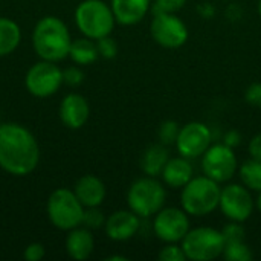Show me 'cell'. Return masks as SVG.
Here are the masks:
<instances>
[{
	"instance_id": "obj_1",
	"label": "cell",
	"mask_w": 261,
	"mask_h": 261,
	"mask_svg": "<svg viewBox=\"0 0 261 261\" xmlns=\"http://www.w3.org/2000/svg\"><path fill=\"white\" fill-rule=\"evenodd\" d=\"M40 162L34 133L21 124H0V168L11 176H28Z\"/></svg>"
},
{
	"instance_id": "obj_2",
	"label": "cell",
	"mask_w": 261,
	"mask_h": 261,
	"mask_svg": "<svg viewBox=\"0 0 261 261\" xmlns=\"http://www.w3.org/2000/svg\"><path fill=\"white\" fill-rule=\"evenodd\" d=\"M72 35L67 24L55 17L46 15L40 18L32 31V47L40 60L63 61L69 57Z\"/></svg>"
},
{
	"instance_id": "obj_3",
	"label": "cell",
	"mask_w": 261,
	"mask_h": 261,
	"mask_svg": "<svg viewBox=\"0 0 261 261\" xmlns=\"http://www.w3.org/2000/svg\"><path fill=\"white\" fill-rule=\"evenodd\" d=\"M116 18L112 6L102 0H83L75 9V24L80 32L92 40L112 34Z\"/></svg>"
},
{
	"instance_id": "obj_4",
	"label": "cell",
	"mask_w": 261,
	"mask_h": 261,
	"mask_svg": "<svg viewBox=\"0 0 261 261\" xmlns=\"http://www.w3.org/2000/svg\"><path fill=\"white\" fill-rule=\"evenodd\" d=\"M222 188L219 182L210 179L208 176L193 177L184 188L180 194L182 208L188 216L203 217L211 214L219 208Z\"/></svg>"
},
{
	"instance_id": "obj_5",
	"label": "cell",
	"mask_w": 261,
	"mask_h": 261,
	"mask_svg": "<svg viewBox=\"0 0 261 261\" xmlns=\"http://www.w3.org/2000/svg\"><path fill=\"white\" fill-rule=\"evenodd\" d=\"M165 199L167 193L164 185L151 176L135 180L127 193L128 208L141 219L156 216L164 208Z\"/></svg>"
},
{
	"instance_id": "obj_6",
	"label": "cell",
	"mask_w": 261,
	"mask_h": 261,
	"mask_svg": "<svg viewBox=\"0 0 261 261\" xmlns=\"http://www.w3.org/2000/svg\"><path fill=\"white\" fill-rule=\"evenodd\" d=\"M50 223L60 231H70L81 226L84 206L75 196L73 190L57 188L47 199L46 205Z\"/></svg>"
},
{
	"instance_id": "obj_7",
	"label": "cell",
	"mask_w": 261,
	"mask_h": 261,
	"mask_svg": "<svg viewBox=\"0 0 261 261\" xmlns=\"http://www.w3.org/2000/svg\"><path fill=\"white\" fill-rule=\"evenodd\" d=\"M182 249L188 260L210 261L222 257L225 249V237L222 231L214 228L190 229L182 240Z\"/></svg>"
},
{
	"instance_id": "obj_8",
	"label": "cell",
	"mask_w": 261,
	"mask_h": 261,
	"mask_svg": "<svg viewBox=\"0 0 261 261\" xmlns=\"http://www.w3.org/2000/svg\"><path fill=\"white\" fill-rule=\"evenodd\" d=\"M24 86L32 96L49 98L63 86V69L54 61L40 60L28 69Z\"/></svg>"
},
{
	"instance_id": "obj_9",
	"label": "cell",
	"mask_w": 261,
	"mask_h": 261,
	"mask_svg": "<svg viewBox=\"0 0 261 261\" xmlns=\"http://www.w3.org/2000/svg\"><path fill=\"white\" fill-rule=\"evenodd\" d=\"M153 40L167 49H177L184 46L188 40L187 24L173 12H158L154 14L150 26Z\"/></svg>"
},
{
	"instance_id": "obj_10",
	"label": "cell",
	"mask_w": 261,
	"mask_h": 261,
	"mask_svg": "<svg viewBox=\"0 0 261 261\" xmlns=\"http://www.w3.org/2000/svg\"><path fill=\"white\" fill-rule=\"evenodd\" d=\"M202 170L205 176L219 184L228 182L237 171L236 153L226 144L210 145V148L202 154Z\"/></svg>"
},
{
	"instance_id": "obj_11",
	"label": "cell",
	"mask_w": 261,
	"mask_h": 261,
	"mask_svg": "<svg viewBox=\"0 0 261 261\" xmlns=\"http://www.w3.org/2000/svg\"><path fill=\"white\" fill-rule=\"evenodd\" d=\"M153 231L165 243H179L190 231L188 214L184 208H162L154 216Z\"/></svg>"
},
{
	"instance_id": "obj_12",
	"label": "cell",
	"mask_w": 261,
	"mask_h": 261,
	"mask_svg": "<svg viewBox=\"0 0 261 261\" xmlns=\"http://www.w3.org/2000/svg\"><path fill=\"white\" fill-rule=\"evenodd\" d=\"M219 208L231 222H246L254 211V199L249 188L237 184L225 187L220 193Z\"/></svg>"
},
{
	"instance_id": "obj_13",
	"label": "cell",
	"mask_w": 261,
	"mask_h": 261,
	"mask_svg": "<svg viewBox=\"0 0 261 261\" xmlns=\"http://www.w3.org/2000/svg\"><path fill=\"white\" fill-rule=\"evenodd\" d=\"M211 130L203 122H190L179 130L176 148L180 156L187 159L200 158L211 145Z\"/></svg>"
},
{
	"instance_id": "obj_14",
	"label": "cell",
	"mask_w": 261,
	"mask_h": 261,
	"mask_svg": "<svg viewBox=\"0 0 261 261\" xmlns=\"http://www.w3.org/2000/svg\"><path fill=\"white\" fill-rule=\"evenodd\" d=\"M58 115H60L61 122L67 128L78 130V128L84 127V124L87 122V119L90 116V107H89L87 99L83 95L69 93L61 99Z\"/></svg>"
},
{
	"instance_id": "obj_15",
	"label": "cell",
	"mask_w": 261,
	"mask_h": 261,
	"mask_svg": "<svg viewBox=\"0 0 261 261\" xmlns=\"http://www.w3.org/2000/svg\"><path fill=\"white\" fill-rule=\"evenodd\" d=\"M141 228V217L132 210H121L113 213L104 225L106 234L113 242H127L136 236Z\"/></svg>"
},
{
	"instance_id": "obj_16",
	"label": "cell",
	"mask_w": 261,
	"mask_h": 261,
	"mask_svg": "<svg viewBox=\"0 0 261 261\" xmlns=\"http://www.w3.org/2000/svg\"><path fill=\"white\" fill-rule=\"evenodd\" d=\"M73 193L84 208H93V206H99L104 202L107 190L104 182L98 176L84 174L76 180L73 187Z\"/></svg>"
},
{
	"instance_id": "obj_17",
	"label": "cell",
	"mask_w": 261,
	"mask_h": 261,
	"mask_svg": "<svg viewBox=\"0 0 261 261\" xmlns=\"http://www.w3.org/2000/svg\"><path fill=\"white\" fill-rule=\"evenodd\" d=\"M67 232H69L66 237L67 255L76 261L87 260L95 249V239L92 231L84 226H76Z\"/></svg>"
},
{
	"instance_id": "obj_18",
	"label": "cell",
	"mask_w": 261,
	"mask_h": 261,
	"mask_svg": "<svg viewBox=\"0 0 261 261\" xmlns=\"http://www.w3.org/2000/svg\"><path fill=\"white\" fill-rule=\"evenodd\" d=\"M110 6L118 23L132 26L147 15L150 11V0H112Z\"/></svg>"
},
{
	"instance_id": "obj_19",
	"label": "cell",
	"mask_w": 261,
	"mask_h": 261,
	"mask_svg": "<svg viewBox=\"0 0 261 261\" xmlns=\"http://www.w3.org/2000/svg\"><path fill=\"white\" fill-rule=\"evenodd\" d=\"M193 174H194V170H193L190 159L179 156V158L168 159L161 177L171 188H184L193 179Z\"/></svg>"
},
{
	"instance_id": "obj_20",
	"label": "cell",
	"mask_w": 261,
	"mask_h": 261,
	"mask_svg": "<svg viewBox=\"0 0 261 261\" xmlns=\"http://www.w3.org/2000/svg\"><path fill=\"white\" fill-rule=\"evenodd\" d=\"M168 159H170V156H168V151L164 144L150 145L141 156V162H139L141 170L147 176L158 177L162 174L164 167L167 165Z\"/></svg>"
},
{
	"instance_id": "obj_21",
	"label": "cell",
	"mask_w": 261,
	"mask_h": 261,
	"mask_svg": "<svg viewBox=\"0 0 261 261\" xmlns=\"http://www.w3.org/2000/svg\"><path fill=\"white\" fill-rule=\"evenodd\" d=\"M20 41V26L8 17H0V58L11 55L18 47Z\"/></svg>"
},
{
	"instance_id": "obj_22",
	"label": "cell",
	"mask_w": 261,
	"mask_h": 261,
	"mask_svg": "<svg viewBox=\"0 0 261 261\" xmlns=\"http://www.w3.org/2000/svg\"><path fill=\"white\" fill-rule=\"evenodd\" d=\"M69 58L78 66H89V64L95 63L99 58L96 41L92 38H87V37L72 40Z\"/></svg>"
},
{
	"instance_id": "obj_23",
	"label": "cell",
	"mask_w": 261,
	"mask_h": 261,
	"mask_svg": "<svg viewBox=\"0 0 261 261\" xmlns=\"http://www.w3.org/2000/svg\"><path fill=\"white\" fill-rule=\"evenodd\" d=\"M240 179L243 185L252 191H261V161L258 159H249L242 164L240 170Z\"/></svg>"
},
{
	"instance_id": "obj_24",
	"label": "cell",
	"mask_w": 261,
	"mask_h": 261,
	"mask_svg": "<svg viewBox=\"0 0 261 261\" xmlns=\"http://www.w3.org/2000/svg\"><path fill=\"white\" fill-rule=\"evenodd\" d=\"M222 257L228 261H249L252 260V252L245 240H236L225 243Z\"/></svg>"
},
{
	"instance_id": "obj_25",
	"label": "cell",
	"mask_w": 261,
	"mask_h": 261,
	"mask_svg": "<svg viewBox=\"0 0 261 261\" xmlns=\"http://www.w3.org/2000/svg\"><path fill=\"white\" fill-rule=\"evenodd\" d=\"M106 216L102 214V211L99 210V206H93V208H84V214H83V222L81 226L93 231V229H101L106 225Z\"/></svg>"
},
{
	"instance_id": "obj_26",
	"label": "cell",
	"mask_w": 261,
	"mask_h": 261,
	"mask_svg": "<svg viewBox=\"0 0 261 261\" xmlns=\"http://www.w3.org/2000/svg\"><path fill=\"white\" fill-rule=\"evenodd\" d=\"M179 130L180 127L177 125V122L174 121H165L161 127H159V139H161V144L164 145H171V144H176V139L179 136Z\"/></svg>"
},
{
	"instance_id": "obj_27",
	"label": "cell",
	"mask_w": 261,
	"mask_h": 261,
	"mask_svg": "<svg viewBox=\"0 0 261 261\" xmlns=\"http://www.w3.org/2000/svg\"><path fill=\"white\" fill-rule=\"evenodd\" d=\"M96 47H98L99 57H102L106 60H112L118 55V43L110 35L96 40Z\"/></svg>"
},
{
	"instance_id": "obj_28",
	"label": "cell",
	"mask_w": 261,
	"mask_h": 261,
	"mask_svg": "<svg viewBox=\"0 0 261 261\" xmlns=\"http://www.w3.org/2000/svg\"><path fill=\"white\" fill-rule=\"evenodd\" d=\"M84 78H86V75L78 64L63 69V84H66L69 87H78L80 84H83Z\"/></svg>"
},
{
	"instance_id": "obj_29",
	"label": "cell",
	"mask_w": 261,
	"mask_h": 261,
	"mask_svg": "<svg viewBox=\"0 0 261 261\" xmlns=\"http://www.w3.org/2000/svg\"><path fill=\"white\" fill-rule=\"evenodd\" d=\"M161 261H184L187 260V255L182 249V246H177L176 243H168V246L162 248L159 252Z\"/></svg>"
},
{
	"instance_id": "obj_30",
	"label": "cell",
	"mask_w": 261,
	"mask_h": 261,
	"mask_svg": "<svg viewBox=\"0 0 261 261\" xmlns=\"http://www.w3.org/2000/svg\"><path fill=\"white\" fill-rule=\"evenodd\" d=\"M187 0H156L154 6H153V12H177L179 9H182L185 6Z\"/></svg>"
},
{
	"instance_id": "obj_31",
	"label": "cell",
	"mask_w": 261,
	"mask_h": 261,
	"mask_svg": "<svg viewBox=\"0 0 261 261\" xmlns=\"http://www.w3.org/2000/svg\"><path fill=\"white\" fill-rule=\"evenodd\" d=\"M222 234L225 237V243L226 242H236V240H245V229L239 222H232L229 225H226L222 229Z\"/></svg>"
},
{
	"instance_id": "obj_32",
	"label": "cell",
	"mask_w": 261,
	"mask_h": 261,
	"mask_svg": "<svg viewBox=\"0 0 261 261\" xmlns=\"http://www.w3.org/2000/svg\"><path fill=\"white\" fill-rule=\"evenodd\" d=\"M23 257L28 261L43 260L46 257V248H44V245H41L38 242H34V243H31V245L26 246Z\"/></svg>"
},
{
	"instance_id": "obj_33",
	"label": "cell",
	"mask_w": 261,
	"mask_h": 261,
	"mask_svg": "<svg viewBox=\"0 0 261 261\" xmlns=\"http://www.w3.org/2000/svg\"><path fill=\"white\" fill-rule=\"evenodd\" d=\"M245 99L254 107H261V83H254L246 89Z\"/></svg>"
},
{
	"instance_id": "obj_34",
	"label": "cell",
	"mask_w": 261,
	"mask_h": 261,
	"mask_svg": "<svg viewBox=\"0 0 261 261\" xmlns=\"http://www.w3.org/2000/svg\"><path fill=\"white\" fill-rule=\"evenodd\" d=\"M249 153L254 159L261 161V133L255 135L249 142Z\"/></svg>"
},
{
	"instance_id": "obj_35",
	"label": "cell",
	"mask_w": 261,
	"mask_h": 261,
	"mask_svg": "<svg viewBox=\"0 0 261 261\" xmlns=\"http://www.w3.org/2000/svg\"><path fill=\"white\" fill-rule=\"evenodd\" d=\"M240 142V135L237 133V132H229L228 135H226V139H225V144L228 145V147H234V145H237Z\"/></svg>"
},
{
	"instance_id": "obj_36",
	"label": "cell",
	"mask_w": 261,
	"mask_h": 261,
	"mask_svg": "<svg viewBox=\"0 0 261 261\" xmlns=\"http://www.w3.org/2000/svg\"><path fill=\"white\" fill-rule=\"evenodd\" d=\"M107 261H127V258L125 257H121V255H112V257H107L106 258Z\"/></svg>"
},
{
	"instance_id": "obj_37",
	"label": "cell",
	"mask_w": 261,
	"mask_h": 261,
	"mask_svg": "<svg viewBox=\"0 0 261 261\" xmlns=\"http://www.w3.org/2000/svg\"><path fill=\"white\" fill-rule=\"evenodd\" d=\"M255 205H257V208L260 210V213H261V191H260V194H258V197H257V202H255Z\"/></svg>"
},
{
	"instance_id": "obj_38",
	"label": "cell",
	"mask_w": 261,
	"mask_h": 261,
	"mask_svg": "<svg viewBox=\"0 0 261 261\" xmlns=\"http://www.w3.org/2000/svg\"><path fill=\"white\" fill-rule=\"evenodd\" d=\"M258 14H260V17H261V0L258 2Z\"/></svg>"
}]
</instances>
